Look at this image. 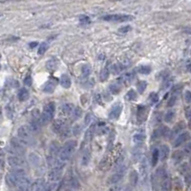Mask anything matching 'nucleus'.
<instances>
[{"mask_svg":"<svg viewBox=\"0 0 191 191\" xmlns=\"http://www.w3.org/2000/svg\"><path fill=\"white\" fill-rule=\"evenodd\" d=\"M76 145H77V142L75 140H69L68 142H66L59 151V154H58L59 161L61 163H65L68 161L72 155L74 154V152L76 151Z\"/></svg>","mask_w":191,"mask_h":191,"instance_id":"obj_1","label":"nucleus"},{"mask_svg":"<svg viewBox=\"0 0 191 191\" xmlns=\"http://www.w3.org/2000/svg\"><path fill=\"white\" fill-rule=\"evenodd\" d=\"M55 112V103L52 101L44 107L42 114L40 115V117L38 118L39 124L42 126V125L47 124L48 122H50L54 118Z\"/></svg>","mask_w":191,"mask_h":191,"instance_id":"obj_2","label":"nucleus"},{"mask_svg":"<svg viewBox=\"0 0 191 191\" xmlns=\"http://www.w3.org/2000/svg\"><path fill=\"white\" fill-rule=\"evenodd\" d=\"M25 178H26V174L24 170L21 168H15L13 171L7 174L6 181L9 185L15 187V185H18L19 183Z\"/></svg>","mask_w":191,"mask_h":191,"instance_id":"obj_3","label":"nucleus"},{"mask_svg":"<svg viewBox=\"0 0 191 191\" xmlns=\"http://www.w3.org/2000/svg\"><path fill=\"white\" fill-rule=\"evenodd\" d=\"M63 173V164L61 163H55L53 168L48 173V180L50 183H56L61 179Z\"/></svg>","mask_w":191,"mask_h":191,"instance_id":"obj_4","label":"nucleus"},{"mask_svg":"<svg viewBox=\"0 0 191 191\" xmlns=\"http://www.w3.org/2000/svg\"><path fill=\"white\" fill-rule=\"evenodd\" d=\"M105 21H113V22H127L133 20V16L130 14L125 13H114V14H107L102 17Z\"/></svg>","mask_w":191,"mask_h":191,"instance_id":"obj_5","label":"nucleus"},{"mask_svg":"<svg viewBox=\"0 0 191 191\" xmlns=\"http://www.w3.org/2000/svg\"><path fill=\"white\" fill-rule=\"evenodd\" d=\"M125 171H126V166H121L116 170L115 173H113L111 176L107 179V184H117L123 178V176H124Z\"/></svg>","mask_w":191,"mask_h":191,"instance_id":"obj_6","label":"nucleus"},{"mask_svg":"<svg viewBox=\"0 0 191 191\" xmlns=\"http://www.w3.org/2000/svg\"><path fill=\"white\" fill-rule=\"evenodd\" d=\"M17 136L19 138V140L25 143V145H26V144H28L29 143V140L31 138V131H30L29 127L25 126V125L20 126L18 128V130H17Z\"/></svg>","mask_w":191,"mask_h":191,"instance_id":"obj_7","label":"nucleus"},{"mask_svg":"<svg viewBox=\"0 0 191 191\" xmlns=\"http://www.w3.org/2000/svg\"><path fill=\"white\" fill-rule=\"evenodd\" d=\"M67 128L66 121L62 118H58L52 123V130L55 134H61Z\"/></svg>","mask_w":191,"mask_h":191,"instance_id":"obj_8","label":"nucleus"},{"mask_svg":"<svg viewBox=\"0 0 191 191\" xmlns=\"http://www.w3.org/2000/svg\"><path fill=\"white\" fill-rule=\"evenodd\" d=\"M149 113V108L145 105H139L138 106V111H137V118L138 121L140 123L144 122L147 120Z\"/></svg>","mask_w":191,"mask_h":191,"instance_id":"obj_9","label":"nucleus"},{"mask_svg":"<svg viewBox=\"0 0 191 191\" xmlns=\"http://www.w3.org/2000/svg\"><path fill=\"white\" fill-rule=\"evenodd\" d=\"M24 146H25V143L22 142L19 139L14 138L11 142V147L13 149V151L17 155H20L24 152V150H25Z\"/></svg>","mask_w":191,"mask_h":191,"instance_id":"obj_10","label":"nucleus"},{"mask_svg":"<svg viewBox=\"0 0 191 191\" xmlns=\"http://www.w3.org/2000/svg\"><path fill=\"white\" fill-rule=\"evenodd\" d=\"M121 111H122V104L121 103H117V104H115L111 108L108 117H109L110 120H117V118H120Z\"/></svg>","mask_w":191,"mask_h":191,"instance_id":"obj_11","label":"nucleus"},{"mask_svg":"<svg viewBox=\"0 0 191 191\" xmlns=\"http://www.w3.org/2000/svg\"><path fill=\"white\" fill-rule=\"evenodd\" d=\"M189 139H190V134L188 132H183V133H181L180 135H178V137L176 138V140L174 141L173 145H174V147L181 146L184 142H187V141H189Z\"/></svg>","mask_w":191,"mask_h":191,"instance_id":"obj_12","label":"nucleus"},{"mask_svg":"<svg viewBox=\"0 0 191 191\" xmlns=\"http://www.w3.org/2000/svg\"><path fill=\"white\" fill-rule=\"evenodd\" d=\"M59 145H58V142H52L50 143V146H49V154H50V160L52 162H54V164H55V157L56 154H59Z\"/></svg>","mask_w":191,"mask_h":191,"instance_id":"obj_13","label":"nucleus"},{"mask_svg":"<svg viewBox=\"0 0 191 191\" xmlns=\"http://www.w3.org/2000/svg\"><path fill=\"white\" fill-rule=\"evenodd\" d=\"M8 162H9V164H10V166H11L12 167H15V168L21 167V166H23V164H24L23 160H22L21 158H19L18 156H12V157H9Z\"/></svg>","mask_w":191,"mask_h":191,"instance_id":"obj_14","label":"nucleus"},{"mask_svg":"<svg viewBox=\"0 0 191 191\" xmlns=\"http://www.w3.org/2000/svg\"><path fill=\"white\" fill-rule=\"evenodd\" d=\"M74 109H75V107H74L73 103H65V104H63L62 106H61L60 111H61V114H62L63 116L68 117V116L73 114Z\"/></svg>","mask_w":191,"mask_h":191,"instance_id":"obj_15","label":"nucleus"},{"mask_svg":"<svg viewBox=\"0 0 191 191\" xmlns=\"http://www.w3.org/2000/svg\"><path fill=\"white\" fill-rule=\"evenodd\" d=\"M169 154H170V149L168 147L167 144H163L160 148V158L163 162L166 161L169 157Z\"/></svg>","mask_w":191,"mask_h":191,"instance_id":"obj_16","label":"nucleus"},{"mask_svg":"<svg viewBox=\"0 0 191 191\" xmlns=\"http://www.w3.org/2000/svg\"><path fill=\"white\" fill-rule=\"evenodd\" d=\"M17 191H30L31 189V183L28 178L23 179L21 182L19 183V184L17 185Z\"/></svg>","mask_w":191,"mask_h":191,"instance_id":"obj_17","label":"nucleus"},{"mask_svg":"<svg viewBox=\"0 0 191 191\" xmlns=\"http://www.w3.org/2000/svg\"><path fill=\"white\" fill-rule=\"evenodd\" d=\"M184 128H185V123L184 121H180L178 122L176 125L174 126V128L172 129V132L171 134H170V137L171 136H176V135H180L181 132H182L183 130H184Z\"/></svg>","mask_w":191,"mask_h":191,"instance_id":"obj_18","label":"nucleus"},{"mask_svg":"<svg viewBox=\"0 0 191 191\" xmlns=\"http://www.w3.org/2000/svg\"><path fill=\"white\" fill-rule=\"evenodd\" d=\"M60 85L63 87V88L65 89H69L71 85H72V81H71V79L70 76L68 75H62L60 77Z\"/></svg>","mask_w":191,"mask_h":191,"instance_id":"obj_19","label":"nucleus"},{"mask_svg":"<svg viewBox=\"0 0 191 191\" xmlns=\"http://www.w3.org/2000/svg\"><path fill=\"white\" fill-rule=\"evenodd\" d=\"M40 124H39V121H38V118H34V120L30 122L29 124V129L31 133H37L39 131V128H40Z\"/></svg>","mask_w":191,"mask_h":191,"instance_id":"obj_20","label":"nucleus"},{"mask_svg":"<svg viewBox=\"0 0 191 191\" xmlns=\"http://www.w3.org/2000/svg\"><path fill=\"white\" fill-rule=\"evenodd\" d=\"M184 153L183 151H176V152H174L173 155H172L173 163H174L175 164L181 163H182L183 160H184Z\"/></svg>","mask_w":191,"mask_h":191,"instance_id":"obj_21","label":"nucleus"},{"mask_svg":"<svg viewBox=\"0 0 191 191\" xmlns=\"http://www.w3.org/2000/svg\"><path fill=\"white\" fill-rule=\"evenodd\" d=\"M145 141V136L142 133H137L133 136V142L137 145H142Z\"/></svg>","mask_w":191,"mask_h":191,"instance_id":"obj_22","label":"nucleus"},{"mask_svg":"<svg viewBox=\"0 0 191 191\" xmlns=\"http://www.w3.org/2000/svg\"><path fill=\"white\" fill-rule=\"evenodd\" d=\"M29 97H30V94H29V91L26 89V88H21L19 90L18 92V94H17V97H18V100L20 101H25V100H27L29 99Z\"/></svg>","mask_w":191,"mask_h":191,"instance_id":"obj_23","label":"nucleus"},{"mask_svg":"<svg viewBox=\"0 0 191 191\" xmlns=\"http://www.w3.org/2000/svg\"><path fill=\"white\" fill-rule=\"evenodd\" d=\"M158 132H159V135L160 137H163V138H168L170 137V134H171V130L167 127V126H162L161 128L158 129Z\"/></svg>","mask_w":191,"mask_h":191,"instance_id":"obj_24","label":"nucleus"},{"mask_svg":"<svg viewBox=\"0 0 191 191\" xmlns=\"http://www.w3.org/2000/svg\"><path fill=\"white\" fill-rule=\"evenodd\" d=\"M55 85H56V83H55V80H50L45 84L43 91L45 93H49V94H51V93L54 92V90L55 88Z\"/></svg>","mask_w":191,"mask_h":191,"instance_id":"obj_25","label":"nucleus"},{"mask_svg":"<svg viewBox=\"0 0 191 191\" xmlns=\"http://www.w3.org/2000/svg\"><path fill=\"white\" fill-rule=\"evenodd\" d=\"M175 117H176V112L174 110H169L166 113V115L163 117V120L166 122H172L174 121Z\"/></svg>","mask_w":191,"mask_h":191,"instance_id":"obj_26","label":"nucleus"},{"mask_svg":"<svg viewBox=\"0 0 191 191\" xmlns=\"http://www.w3.org/2000/svg\"><path fill=\"white\" fill-rule=\"evenodd\" d=\"M129 180H130V184H131L132 187H136L138 182H139V174H138V172L135 171V170L131 171Z\"/></svg>","mask_w":191,"mask_h":191,"instance_id":"obj_27","label":"nucleus"},{"mask_svg":"<svg viewBox=\"0 0 191 191\" xmlns=\"http://www.w3.org/2000/svg\"><path fill=\"white\" fill-rule=\"evenodd\" d=\"M67 184H68L69 187H70L71 189H73V190H75V189H79V183L77 182L76 179H75V178H73V177H71V178L68 179V182H67Z\"/></svg>","mask_w":191,"mask_h":191,"instance_id":"obj_28","label":"nucleus"},{"mask_svg":"<svg viewBox=\"0 0 191 191\" xmlns=\"http://www.w3.org/2000/svg\"><path fill=\"white\" fill-rule=\"evenodd\" d=\"M56 67H58V60L56 59H49L47 62H46V68L49 71H54L56 69Z\"/></svg>","mask_w":191,"mask_h":191,"instance_id":"obj_29","label":"nucleus"},{"mask_svg":"<svg viewBox=\"0 0 191 191\" xmlns=\"http://www.w3.org/2000/svg\"><path fill=\"white\" fill-rule=\"evenodd\" d=\"M138 71H139V73L142 75H149L151 73L152 69H151V66H149V65H141V66H139Z\"/></svg>","mask_w":191,"mask_h":191,"instance_id":"obj_30","label":"nucleus"},{"mask_svg":"<svg viewBox=\"0 0 191 191\" xmlns=\"http://www.w3.org/2000/svg\"><path fill=\"white\" fill-rule=\"evenodd\" d=\"M157 176L161 179V181L164 180V179H166L168 178V174H167V171H166V169L164 168V167H160L158 170H157Z\"/></svg>","mask_w":191,"mask_h":191,"instance_id":"obj_31","label":"nucleus"},{"mask_svg":"<svg viewBox=\"0 0 191 191\" xmlns=\"http://www.w3.org/2000/svg\"><path fill=\"white\" fill-rule=\"evenodd\" d=\"M160 158V150L158 148H155L152 153V166H156Z\"/></svg>","mask_w":191,"mask_h":191,"instance_id":"obj_32","label":"nucleus"},{"mask_svg":"<svg viewBox=\"0 0 191 191\" xmlns=\"http://www.w3.org/2000/svg\"><path fill=\"white\" fill-rule=\"evenodd\" d=\"M89 161H90V152L88 150H85L81 157V164L85 166L89 163Z\"/></svg>","mask_w":191,"mask_h":191,"instance_id":"obj_33","label":"nucleus"},{"mask_svg":"<svg viewBox=\"0 0 191 191\" xmlns=\"http://www.w3.org/2000/svg\"><path fill=\"white\" fill-rule=\"evenodd\" d=\"M146 87H147V82L145 80H140L137 84V88H138V91L140 94H143V92L145 91Z\"/></svg>","mask_w":191,"mask_h":191,"instance_id":"obj_34","label":"nucleus"},{"mask_svg":"<svg viewBox=\"0 0 191 191\" xmlns=\"http://www.w3.org/2000/svg\"><path fill=\"white\" fill-rule=\"evenodd\" d=\"M91 66L89 64H84L83 66L81 67V75L82 76H84V77H87L90 74H91Z\"/></svg>","mask_w":191,"mask_h":191,"instance_id":"obj_35","label":"nucleus"},{"mask_svg":"<svg viewBox=\"0 0 191 191\" xmlns=\"http://www.w3.org/2000/svg\"><path fill=\"white\" fill-rule=\"evenodd\" d=\"M126 99L128 100H130V101H134V100H136L138 99V94H137V92L135 90H129L127 92V94H126Z\"/></svg>","mask_w":191,"mask_h":191,"instance_id":"obj_36","label":"nucleus"},{"mask_svg":"<svg viewBox=\"0 0 191 191\" xmlns=\"http://www.w3.org/2000/svg\"><path fill=\"white\" fill-rule=\"evenodd\" d=\"M81 116H82V109H81V108L80 107H75L73 114H72L73 120H75V121L79 120V118H81Z\"/></svg>","mask_w":191,"mask_h":191,"instance_id":"obj_37","label":"nucleus"},{"mask_svg":"<svg viewBox=\"0 0 191 191\" xmlns=\"http://www.w3.org/2000/svg\"><path fill=\"white\" fill-rule=\"evenodd\" d=\"M109 90L111 92V94L113 95H118L120 94V92H121V87L118 84H116V83H113L109 86Z\"/></svg>","mask_w":191,"mask_h":191,"instance_id":"obj_38","label":"nucleus"},{"mask_svg":"<svg viewBox=\"0 0 191 191\" xmlns=\"http://www.w3.org/2000/svg\"><path fill=\"white\" fill-rule=\"evenodd\" d=\"M132 79H133V75L132 74H126L125 76H123L121 79V80L123 82V84H126V85H128L129 83H130Z\"/></svg>","mask_w":191,"mask_h":191,"instance_id":"obj_39","label":"nucleus"},{"mask_svg":"<svg viewBox=\"0 0 191 191\" xmlns=\"http://www.w3.org/2000/svg\"><path fill=\"white\" fill-rule=\"evenodd\" d=\"M47 49H48V43L47 42H42L39 45V48H38V51H37L38 55H44L45 52L47 51Z\"/></svg>","mask_w":191,"mask_h":191,"instance_id":"obj_40","label":"nucleus"},{"mask_svg":"<svg viewBox=\"0 0 191 191\" xmlns=\"http://www.w3.org/2000/svg\"><path fill=\"white\" fill-rule=\"evenodd\" d=\"M159 100V96L157 93L152 92L150 95H149V101H150L151 104H155V103H157Z\"/></svg>","mask_w":191,"mask_h":191,"instance_id":"obj_41","label":"nucleus"},{"mask_svg":"<svg viewBox=\"0 0 191 191\" xmlns=\"http://www.w3.org/2000/svg\"><path fill=\"white\" fill-rule=\"evenodd\" d=\"M94 136V126H91L85 134V141H90Z\"/></svg>","mask_w":191,"mask_h":191,"instance_id":"obj_42","label":"nucleus"},{"mask_svg":"<svg viewBox=\"0 0 191 191\" xmlns=\"http://www.w3.org/2000/svg\"><path fill=\"white\" fill-rule=\"evenodd\" d=\"M108 76H109V71H108V69L107 68L102 69L100 72V80L105 81L108 79Z\"/></svg>","mask_w":191,"mask_h":191,"instance_id":"obj_43","label":"nucleus"},{"mask_svg":"<svg viewBox=\"0 0 191 191\" xmlns=\"http://www.w3.org/2000/svg\"><path fill=\"white\" fill-rule=\"evenodd\" d=\"M176 101H177V95L176 94H173L172 97L168 100L167 106L168 107H173L175 105V103H176Z\"/></svg>","mask_w":191,"mask_h":191,"instance_id":"obj_44","label":"nucleus"},{"mask_svg":"<svg viewBox=\"0 0 191 191\" xmlns=\"http://www.w3.org/2000/svg\"><path fill=\"white\" fill-rule=\"evenodd\" d=\"M79 22L81 24H89L91 22V20L89 18V16H87V15H84V14H81L80 16H79Z\"/></svg>","mask_w":191,"mask_h":191,"instance_id":"obj_45","label":"nucleus"},{"mask_svg":"<svg viewBox=\"0 0 191 191\" xmlns=\"http://www.w3.org/2000/svg\"><path fill=\"white\" fill-rule=\"evenodd\" d=\"M131 30H132L131 26L125 25V26H122V27H121L120 29H118V32L121 33V34H126V33H128V32H130Z\"/></svg>","mask_w":191,"mask_h":191,"instance_id":"obj_46","label":"nucleus"},{"mask_svg":"<svg viewBox=\"0 0 191 191\" xmlns=\"http://www.w3.org/2000/svg\"><path fill=\"white\" fill-rule=\"evenodd\" d=\"M146 170H147V166H146V163H145V160H142V163H141V174L142 175H145L146 173Z\"/></svg>","mask_w":191,"mask_h":191,"instance_id":"obj_47","label":"nucleus"},{"mask_svg":"<svg viewBox=\"0 0 191 191\" xmlns=\"http://www.w3.org/2000/svg\"><path fill=\"white\" fill-rule=\"evenodd\" d=\"M81 130H82V127H81V125H79V124H76L74 128H73V134L75 136H77V135H79L80 134V132H81Z\"/></svg>","mask_w":191,"mask_h":191,"instance_id":"obj_48","label":"nucleus"},{"mask_svg":"<svg viewBox=\"0 0 191 191\" xmlns=\"http://www.w3.org/2000/svg\"><path fill=\"white\" fill-rule=\"evenodd\" d=\"M53 188H54V184L50 183V184H44L42 191H52V190H53Z\"/></svg>","mask_w":191,"mask_h":191,"instance_id":"obj_49","label":"nucleus"},{"mask_svg":"<svg viewBox=\"0 0 191 191\" xmlns=\"http://www.w3.org/2000/svg\"><path fill=\"white\" fill-rule=\"evenodd\" d=\"M162 118H163V116H162L161 113H158V114H156V115H155V117H154V121H155V123H156V124L160 123V122L162 121Z\"/></svg>","mask_w":191,"mask_h":191,"instance_id":"obj_50","label":"nucleus"},{"mask_svg":"<svg viewBox=\"0 0 191 191\" xmlns=\"http://www.w3.org/2000/svg\"><path fill=\"white\" fill-rule=\"evenodd\" d=\"M184 100L187 103L191 102V92L190 91H185V93H184Z\"/></svg>","mask_w":191,"mask_h":191,"instance_id":"obj_51","label":"nucleus"},{"mask_svg":"<svg viewBox=\"0 0 191 191\" xmlns=\"http://www.w3.org/2000/svg\"><path fill=\"white\" fill-rule=\"evenodd\" d=\"M184 154H187V155L191 154V142H188V143L187 144V145L184 146Z\"/></svg>","mask_w":191,"mask_h":191,"instance_id":"obj_52","label":"nucleus"},{"mask_svg":"<svg viewBox=\"0 0 191 191\" xmlns=\"http://www.w3.org/2000/svg\"><path fill=\"white\" fill-rule=\"evenodd\" d=\"M24 84H26L27 86H31L32 85V77H31L30 76H26L24 79Z\"/></svg>","mask_w":191,"mask_h":191,"instance_id":"obj_53","label":"nucleus"},{"mask_svg":"<svg viewBox=\"0 0 191 191\" xmlns=\"http://www.w3.org/2000/svg\"><path fill=\"white\" fill-rule=\"evenodd\" d=\"M111 70H112V72H113V74H118V72H120L121 69H118V64H115V65L112 66Z\"/></svg>","mask_w":191,"mask_h":191,"instance_id":"obj_54","label":"nucleus"},{"mask_svg":"<svg viewBox=\"0 0 191 191\" xmlns=\"http://www.w3.org/2000/svg\"><path fill=\"white\" fill-rule=\"evenodd\" d=\"M185 182H187V184H191V175L190 174H187L185 175Z\"/></svg>","mask_w":191,"mask_h":191,"instance_id":"obj_55","label":"nucleus"},{"mask_svg":"<svg viewBox=\"0 0 191 191\" xmlns=\"http://www.w3.org/2000/svg\"><path fill=\"white\" fill-rule=\"evenodd\" d=\"M90 118H91V115L88 114V115H87V117L85 118V124H88V123L90 122Z\"/></svg>","mask_w":191,"mask_h":191,"instance_id":"obj_56","label":"nucleus"},{"mask_svg":"<svg viewBox=\"0 0 191 191\" xmlns=\"http://www.w3.org/2000/svg\"><path fill=\"white\" fill-rule=\"evenodd\" d=\"M29 45H30V47H31V48H34L35 46H37V45H38V43L37 42V41H34V42H31Z\"/></svg>","mask_w":191,"mask_h":191,"instance_id":"obj_57","label":"nucleus"},{"mask_svg":"<svg viewBox=\"0 0 191 191\" xmlns=\"http://www.w3.org/2000/svg\"><path fill=\"white\" fill-rule=\"evenodd\" d=\"M110 191H121V187H118V185H117V187H112V188L110 189Z\"/></svg>","mask_w":191,"mask_h":191,"instance_id":"obj_58","label":"nucleus"},{"mask_svg":"<svg viewBox=\"0 0 191 191\" xmlns=\"http://www.w3.org/2000/svg\"><path fill=\"white\" fill-rule=\"evenodd\" d=\"M123 191H131V188L129 187H127L124 188V190H123Z\"/></svg>","mask_w":191,"mask_h":191,"instance_id":"obj_59","label":"nucleus"},{"mask_svg":"<svg viewBox=\"0 0 191 191\" xmlns=\"http://www.w3.org/2000/svg\"><path fill=\"white\" fill-rule=\"evenodd\" d=\"M187 68H188V71L190 72V73H191V63L188 65V67H187Z\"/></svg>","mask_w":191,"mask_h":191,"instance_id":"obj_60","label":"nucleus"},{"mask_svg":"<svg viewBox=\"0 0 191 191\" xmlns=\"http://www.w3.org/2000/svg\"><path fill=\"white\" fill-rule=\"evenodd\" d=\"M64 191H75V190H73V189H71V188H68V189H65Z\"/></svg>","mask_w":191,"mask_h":191,"instance_id":"obj_61","label":"nucleus"},{"mask_svg":"<svg viewBox=\"0 0 191 191\" xmlns=\"http://www.w3.org/2000/svg\"><path fill=\"white\" fill-rule=\"evenodd\" d=\"M189 127H190V129H191V120H190V122H189Z\"/></svg>","mask_w":191,"mask_h":191,"instance_id":"obj_62","label":"nucleus"},{"mask_svg":"<svg viewBox=\"0 0 191 191\" xmlns=\"http://www.w3.org/2000/svg\"><path fill=\"white\" fill-rule=\"evenodd\" d=\"M0 68H1V66H0Z\"/></svg>","mask_w":191,"mask_h":191,"instance_id":"obj_63","label":"nucleus"}]
</instances>
